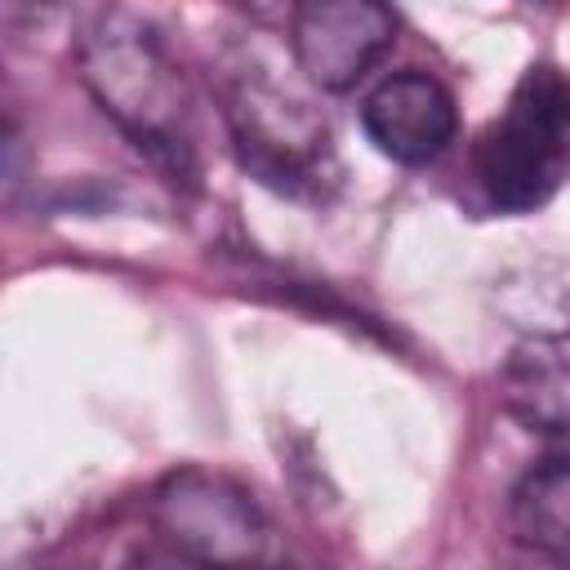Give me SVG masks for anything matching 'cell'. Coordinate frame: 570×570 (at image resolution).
<instances>
[{
	"instance_id": "7",
	"label": "cell",
	"mask_w": 570,
	"mask_h": 570,
	"mask_svg": "<svg viewBox=\"0 0 570 570\" xmlns=\"http://www.w3.org/2000/svg\"><path fill=\"white\" fill-rule=\"evenodd\" d=\"M499 392L525 432L570 445V334L521 338L499 370Z\"/></svg>"
},
{
	"instance_id": "3",
	"label": "cell",
	"mask_w": 570,
	"mask_h": 570,
	"mask_svg": "<svg viewBox=\"0 0 570 570\" xmlns=\"http://www.w3.org/2000/svg\"><path fill=\"white\" fill-rule=\"evenodd\" d=\"M570 178V80L534 62L472 142V183L490 214H534Z\"/></svg>"
},
{
	"instance_id": "1",
	"label": "cell",
	"mask_w": 570,
	"mask_h": 570,
	"mask_svg": "<svg viewBox=\"0 0 570 570\" xmlns=\"http://www.w3.org/2000/svg\"><path fill=\"white\" fill-rule=\"evenodd\" d=\"M76 76L125 142L174 187H196V98L156 22L102 9L76 40Z\"/></svg>"
},
{
	"instance_id": "2",
	"label": "cell",
	"mask_w": 570,
	"mask_h": 570,
	"mask_svg": "<svg viewBox=\"0 0 570 570\" xmlns=\"http://www.w3.org/2000/svg\"><path fill=\"white\" fill-rule=\"evenodd\" d=\"M218 111L236 165L267 191L298 205H330L343 187L334 129L312 98V85L281 71L245 45L218 58Z\"/></svg>"
},
{
	"instance_id": "8",
	"label": "cell",
	"mask_w": 570,
	"mask_h": 570,
	"mask_svg": "<svg viewBox=\"0 0 570 570\" xmlns=\"http://www.w3.org/2000/svg\"><path fill=\"white\" fill-rule=\"evenodd\" d=\"M499 312L525 330V338L570 334V263H534L517 267L494 289Z\"/></svg>"
},
{
	"instance_id": "6",
	"label": "cell",
	"mask_w": 570,
	"mask_h": 570,
	"mask_svg": "<svg viewBox=\"0 0 570 570\" xmlns=\"http://www.w3.org/2000/svg\"><path fill=\"white\" fill-rule=\"evenodd\" d=\"M361 129L379 156H387L392 165L419 169V165H432L454 142L459 107L436 76L405 67L383 76L361 98Z\"/></svg>"
},
{
	"instance_id": "4",
	"label": "cell",
	"mask_w": 570,
	"mask_h": 570,
	"mask_svg": "<svg viewBox=\"0 0 570 570\" xmlns=\"http://www.w3.org/2000/svg\"><path fill=\"white\" fill-rule=\"evenodd\" d=\"M151 525L165 548L200 570H272V521L227 472L178 468L151 490Z\"/></svg>"
},
{
	"instance_id": "9",
	"label": "cell",
	"mask_w": 570,
	"mask_h": 570,
	"mask_svg": "<svg viewBox=\"0 0 570 570\" xmlns=\"http://www.w3.org/2000/svg\"><path fill=\"white\" fill-rule=\"evenodd\" d=\"M120 570H200L196 561H187V557H178L174 548H142V552H134Z\"/></svg>"
},
{
	"instance_id": "5",
	"label": "cell",
	"mask_w": 570,
	"mask_h": 570,
	"mask_svg": "<svg viewBox=\"0 0 570 570\" xmlns=\"http://www.w3.org/2000/svg\"><path fill=\"white\" fill-rule=\"evenodd\" d=\"M298 76L321 94L352 89L396 40V13L379 0H307L285 9Z\"/></svg>"
}]
</instances>
